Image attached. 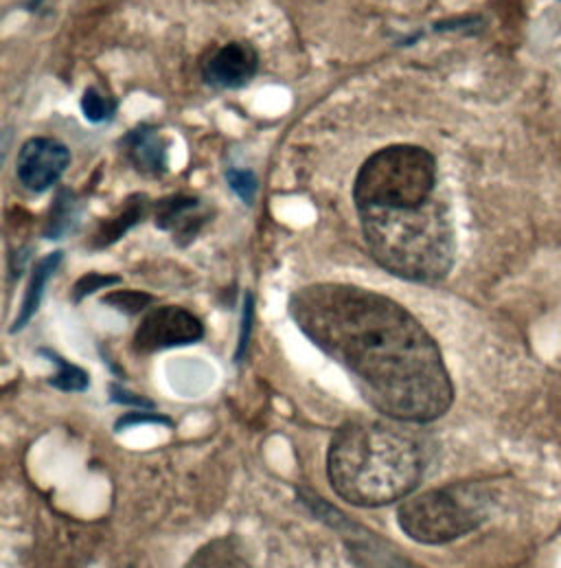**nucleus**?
<instances>
[{"label":"nucleus","mask_w":561,"mask_h":568,"mask_svg":"<svg viewBox=\"0 0 561 568\" xmlns=\"http://www.w3.org/2000/svg\"><path fill=\"white\" fill-rule=\"evenodd\" d=\"M204 325L197 316L176 305L152 310L134 334V349L139 354H156L174 347H185L202 341Z\"/></svg>","instance_id":"6"},{"label":"nucleus","mask_w":561,"mask_h":568,"mask_svg":"<svg viewBox=\"0 0 561 568\" xmlns=\"http://www.w3.org/2000/svg\"><path fill=\"white\" fill-rule=\"evenodd\" d=\"M365 242L375 262L399 280L437 284L457 257V235L448 204L435 195L419 204L358 209Z\"/></svg>","instance_id":"3"},{"label":"nucleus","mask_w":561,"mask_h":568,"mask_svg":"<svg viewBox=\"0 0 561 568\" xmlns=\"http://www.w3.org/2000/svg\"><path fill=\"white\" fill-rule=\"evenodd\" d=\"M110 393H112V402H116V404L134 406V408H141V410H154V402H150V399H145V397H141L136 393H130V390H125L119 384H112Z\"/></svg>","instance_id":"19"},{"label":"nucleus","mask_w":561,"mask_h":568,"mask_svg":"<svg viewBox=\"0 0 561 568\" xmlns=\"http://www.w3.org/2000/svg\"><path fill=\"white\" fill-rule=\"evenodd\" d=\"M259 71V55L251 44L231 42L213 51L204 67L202 78L208 87L215 89H244L253 82Z\"/></svg>","instance_id":"8"},{"label":"nucleus","mask_w":561,"mask_h":568,"mask_svg":"<svg viewBox=\"0 0 561 568\" xmlns=\"http://www.w3.org/2000/svg\"><path fill=\"white\" fill-rule=\"evenodd\" d=\"M71 165V150L49 136L29 139L16 161V174L24 190L33 193L51 190Z\"/></svg>","instance_id":"7"},{"label":"nucleus","mask_w":561,"mask_h":568,"mask_svg":"<svg viewBox=\"0 0 561 568\" xmlns=\"http://www.w3.org/2000/svg\"><path fill=\"white\" fill-rule=\"evenodd\" d=\"M327 474L347 503L381 507L412 496L426 474V450L415 435L392 424L349 422L329 444Z\"/></svg>","instance_id":"2"},{"label":"nucleus","mask_w":561,"mask_h":568,"mask_svg":"<svg viewBox=\"0 0 561 568\" xmlns=\"http://www.w3.org/2000/svg\"><path fill=\"white\" fill-rule=\"evenodd\" d=\"M82 112L91 123H105L116 114V99L91 87L82 97Z\"/></svg>","instance_id":"15"},{"label":"nucleus","mask_w":561,"mask_h":568,"mask_svg":"<svg viewBox=\"0 0 561 568\" xmlns=\"http://www.w3.org/2000/svg\"><path fill=\"white\" fill-rule=\"evenodd\" d=\"M123 148L128 152L130 163L134 165V170L143 176L150 179H159L167 172V154H170V145L167 141L161 136L156 125H139L134 128L125 139H123Z\"/></svg>","instance_id":"9"},{"label":"nucleus","mask_w":561,"mask_h":568,"mask_svg":"<svg viewBox=\"0 0 561 568\" xmlns=\"http://www.w3.org/2000/svg\"><path fill=\"white\" fill-rule=\"evenodd\" d=\"M187 568H251L242 545L235 538H220L202 547Z\"/></svg>","instance_id":"12"},{"label":"nucleus","mask_w":561,"mask_h":568,"mask_svg":"<svg viewBox=\"0 0 561 568\" xmlns=\"http://www.w3.org/2000/svg\"><path fill=\"white\" fill-rule=\"evenodd\" d=\"M71 202H69V195L62 193L60 200H58V206L53 209V217H51V224H49V231H47V237H60L62 231L69 226V217H71Z\"/></svg>","instance_id":"18"},{"label":"nucleus","mask_w":561,"mask_h":568,"mask_svg":"<svg viewBox=\"0 0 561 568\" xmlns=\"http://www.w3.org/2000/svg\"><path fill=\"white\" fill-rule=\"evenodd\" d=\"M108 305L116 307L119 312H125V314H139L143 312L150 303H152V296L145 294V292H134V290H123V292H112L103 298Z\"/></svg>","instance_id":"17"},{"label":"nucleus","mask_w":561,"mask_h":568,"mask_svg":"<svg viewBox=\"0 0 561 568\" xmlns=\"http://www.w3.org/2000/svg\"><path fill=\"white\" fill-rule=\"evenodd\" d=\"M119 282V277H103V275H86V277H82L78 285H75V290H73V296H75V301H82L84 296H89V294H93L96 290H101V287H108V285L116 284Z\"/></svg>","instance_id":"20"},{"label":"nucleus","mask_w":561,"mask_h":568,"mask_svg":"<svg viewBox=\"0 0 561 568\" xmlns=\"http://www.w3.org/2000/svg\"><path fill=\"white\" fill-rule=\"evenodd\" d=\"M289 312L386 417L428 424L452 406L455 386L437 341L397 301L358 285L314 284L294 292Z\"/></svg>","instance_id":"1"},{"label":"nucleus","mask_w":561,"mask_h":568,"mask_svg":"<svg viewBox=\"0 0 561 568\" xmlns=\"http://www.w3.org/2000/svg\"><path fill=\"white\" fill-rule=\"evenodd\" d=\"M136 424H163V426H172V419L159 415V413H152V410H141V413H128L125 417H121L116 422V430L121 428H128V426H136Z\"/></svg>","instance_id":"21"},{"label":"nucleus","mask_w":561,"mask_h":568,"mask_svg":"<svg viewBox=\"0 0 561 568\" xmlns=\"http://www.w3.org/2000/svg\"><path fill=\"white\" fill-rule=\"evenodd\" d=\"M226 183L244 204L251 206L255 202L259 183H257V176L251 170H228L226 172Z\"/></svg>","instance_id":"16"},{"label":"nucleus","mask_w":561,"mask_h":568,"mask_svg":"<svg viewBox=\"0 0 561 568\" xmlns=\"http://www.w3.org/2000/svg\"><path fill=\"white\" fill-rule=\"evenodd\" d=\"M42 2H44V0H27V7H29V9H38Z\"/></svg>","instance_id":"23"},{"label":"nucleus","mask_w":561,"mask_h":568,"mask_svg":"<svg viewBox=\"0 0 561 568\" xmlns=\"http://www.w3.org/2000/svg\"><path fill=\"white\" fill-rule=\"evenodd\" d=\"M44 356L51 358V363L58 365V374L51 378V384L60 390H67V393H80V390H86L89 388V374L71 363H67L62 356L53 354V352H42Z\"/></svg>","instance_id":"14"},{"label":"nucleus","mask_w":561,"mask_h":568,"mask_svg":"<svg viewBox=\"0 0 561 568\" xmlns=\"http://www.w3.org/2000/svg\"><path fill=\"white\" fill-rule=\"evenodd\" d=\"M62 257L64 253L62 251H55L47 257H42L35 268H33V275H31V282L27 285V292H24V301H22V307H20V314L11 327V332H18L22 329L31 318L33 314L38 312L40 303H42V296H44V287L49 284V280L55 275V271L60 268L62 264Z\"/></svg>","instance_id":"11"},{"label":"nucleus","mask_w":561,"mask_h":568,"mask_svg":"<svg viewBox=\"0 0 561 568\" xmlns=\"http://www.w3.org/2000/svg\"><path fill=\"white\" fill-rule=\"evenodd\" d=\"M437 159L419 145H388L369 156L354 183L356 209L419 204L437 195Z\"/></svg>","instance_id":"5"},{"label":"nucleus","mask_w":561,"mask_h":568,"mask_svg":"<svg viewBox=\"0 0 561 568\" xmlns=\"http://www.w3.org/2000/svg\"><path fill=\"white\" fill-rule=\"evenodd\" d=\"M200 200L193 195H174L156 206V224L163 231H176L178 237H193L202 217H197Z\"/></svg>","instance_id":"10"},{"label":"nucleus","mask_w":561,"mask_h":568,"mask_svg":"<svg viewBox=\"0 0 561 568\" xmlns=\"http://www.w3.org/2000/svg\"><path fill=\"white\" fill-rule=\"evenodd\" d=\"M143 209H145V197H139V195L130 197L123 213L101 229V233L96 235V244L110 246L112 242H116L132 224H136L143 217Z\"/></svg>","instance_id":"13"},{"label":"nucleus","mask_w":561,"mask_h":568,"mask_svg":"<svg viewBox=\"0 0 561 568\" xmlns=\"http://www.w3.org/2000/svg\"><path fill=\"white\" fill-rule=\"evenodd\" d=\"M491 494L476 483H455L408 496L399 507L401 531L421 545H446L478 529L491 511Z\"/></svg>","instance_id":"4"},{"label":"nucleus","mask_w":561,"mask_h":568,"mask_svg":"<svg viewBox=\"0 0 561 568\" xmlns=\"http://www.w3.org/2000/svg\"><path fill=\"white\" fill-rule=\"evenodd\" d=\"M251 329H253V296H251V294H246V301H244V321H242V334H239V349H237V361L244 356V352H246V347H248Z\"/></svg>","instance_id":"22"}]
</instances>
